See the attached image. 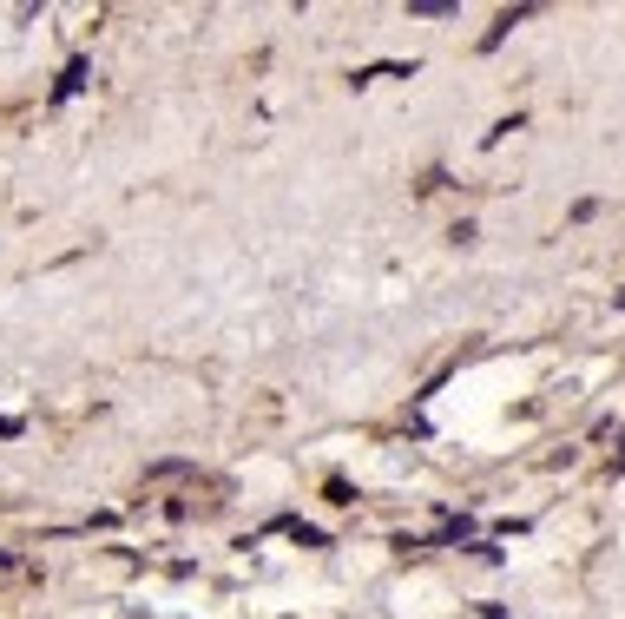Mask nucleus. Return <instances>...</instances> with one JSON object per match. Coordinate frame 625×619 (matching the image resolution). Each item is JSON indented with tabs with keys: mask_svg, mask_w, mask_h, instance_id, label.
<instances>
[]
</instances>
